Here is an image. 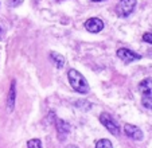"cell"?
<instances>
[{"label":"cell","instance_id":"obj_13","mask_svg":"<svg viewBox=\"0 0 152 148\" xmlns=\"http://www.w3.org/2000/svg\"><path fill=\"white\" fill-rule=\"evenodd\" d=\"M27 148H42V143L39 139H31L27 143Z\"/></svg>","mask_w":152,"mask_h":148},{"label":"cell","instance_id":"obj_2","mask_svg":"<svg viewBox=\"0 0 152 148\" xmlns=\"http://www.w3.org/2000/svg\"><path fill=\"white\" fill-rule=\"evenodd\" d=\"M100 121L112 135H115V136H118V135H120V125L116 122V120L113 119L109 113H105V112L101 113L100 114Z\"/></svg>","mask_w":152,"mask_h":148},{"label":"cell","instance_id":"obj_8","mask_svg":"<svg viewBox=\"0 0 152 148\" xmlns=\"http://www.w3.org/2000/svg\"><path fill=\"white\" fill-rule=\"evenodd\" d=\"M15 98H16V82H15V80H14L12 81V84H11V89H10V93H8V98H7V111L8 112L14 111Z\"/></svg>","mask_w":152,"mask_h":148},{"label":"cell","instance_id":"obj_3","mask_svg":"<svg viewBox=\"0 0 152 148\" xmlns=\"http://www.w3.org/2000/svg\"><path fill=\"white\" fill-rule=\"evenodd\" d=\"M136 7V0H120L116 6V14L121 18H126L133 12Z\"/></svg>","mask_w":152,"mask_h":148},{"label":"cell","instance_id":"obj_6","mask_svg":"<svg viewBox=\"0 0 152 148\" xmlns=\"http://www.w3.org/2000/svg\"><path fill=\"white\" fill-rule=\"evenodd\" d=\"M124 132H125V135L128 137H131V139L133 140H143V132H141L140 128H137L136 125H132V124H126L125 127H124Z\"/></svg>","mask_w":152,"mask_h":148},{"label":"cell","instance_id":"obj_5","mask_svg":"<svg viewBox=\"0 0 152 148\" xmlns=\"http://www.w3.org/2000/svg\"><path fill=\"white\" fill-rule=\"evenodd\" d=\"M85 29L89 32H93V34L100 32L104 29V22L101 19H98V18H90V19H88L85 22Z\"/></svg>","mask_w":152,"mask_h":148},{"label":"cell","instance_id":"obj_9","mask_svg":"<svg viewBox=\"0 0 152 148\" xmlns=\"http://www.w3.org/2000/svg\"><path fill=\"white\" fill-rule=\"evenodd\" d=\"M139 89L144 96H152V78H145L141 81Z\"/></svg>","mask_w":152,"mask_h":148},{"label":"cell","instance_id":"obj_17","mask_svg":"<svg viewBox=\"0 0 152 148\" xmlns=\"http://www.w3.org/2000/svg\"><path fill=\"white\" fill-rule=\"evenodd\" d=\"M92 1H104V0H92Z\"/></svg>","mask_w":152,"mask_h":148},{"label":"cell","instance_id":"obj_14","mask_svg":"<svg viewBox=\"0 0 152 148\" xmlns=\"http://www.w3.org/2000/svg\"><path fill=\"white\" fill-rule=\"evenodd\" d=\"M143 40H144V42L151 43V45H152V34H151V32H147V34H144L143 35Z\"/></svg>","mask_w":152,"mask_h":148},{"label":"cell","instance_id":"obj_1","mask_svg":"<svg viewBox=\"0 0 152 148\" xmlns=\"http://www.w3.org/2000/svg\"><path fill=\"white\" fill-rule=\"evenodd\" d=\"M67 78H69V82L72 85V88L75 92L82 93V94L89 93V85H88L85 77H83L80 71H77L75 69H70L67 71Z\"/></svg>","mask_w":152,"mask_h":148},{"label":"cell","instance_id":"obj_11","mask_svg":"<svg viewBox=\"0 0 152 148\" xmlns=\"http://www.w3.org/2000/svg\"><path fill=\"white\" fill-rule=\"evenodd\" d=\"M96 148H113V144H112V141H109L108 139H101L97 141Z\"/></svg>","mask_w":152,"mask_h":148},{"label":"cell","instance_id":"obj_7","mask_svg":"<svg viewBox=\"0 0 152 148\" xmlns=\"http://www.w3.org/2000/svg\"><path fill=\"white\" fill-rule=\"evenodd\" d=\"M55 125H57L58 137H59L61 140H65L66 139V136L69 135V132H70V125L67 124L66 121H63V120H57Z\"/></svg>","mask_w":152,"mask_h":148},{"label":"cell","instance_id":"obj_12","mask_svg":"<svg viewBox=\"0 0 152 148\" xmlns=\"http://www.w3.org/2000/svg\"><path fill=\"white\" fill-rule=\"evenodd\" d=\"M141 104H143L144 108L152 109V96H144L143 100H141Z\"/></svg>","mask_w":152,"mask_h":148},{"label":"cell","instance_id":"obj_15","mask_svg":"<svg viewBox=\"0 0 152 148\" xmlns=\"http://www.w3.org/2000/svg\"><path fill=\"white\" fill-rule=\"evenodd\" d=\"M22 1H23V0H8V6L10 7H16V6H19Z\"/></svg>","mask_w":152,"mask_h":148},{"label":"cell","instance_id":"obj_4","mask_svg":"<svg viewBox=\"0 0 152 148\" xmlns=\"http://www.w3.org/2000/svg\"><path fill=\"white\" fill-rule=\"evenodd\" d=\"M117 57L120 58L123 62L131 63V62H133V61L140 59L141 55H139V54H136V53L131 51V50H128V48H118V50H117Z\"/></svg>","mask_w":152,"mask_h":148},{"label":"cell","instance_id":"obj_18","mask_svg":"<svg viewBox=\"0 0 152 148\" xmlns=\"http://www.w3.org/2000/svg\"><path fill=\"white\" fill-rule=\"evenodd\" d=\"M57 1H63V0H57Z\"/></svg>","mask_w":152,"mask_h":148},{"label":"cell","instance_id":"obj_16","mask_svg":"<svg viewBox=\"0 0 152 148\" xmlns=\"http://www.w3.org/2000/svg\"><path fill=\"white\" fill-rule=\"evenodd\" d=\"M1 35H3V31H1V27H0V39H1Z\"/></svg>","mask_w":152,"mask_h":148},{"label":"cell","instance_id":"obj_10","mask_svg":"<svg viewBox=\"0 0 152 148\" xmlns=\"http://www.w3.org/2000/svg\"><path fill=\"white\" fill-rule=\"evenodd\" d=\"M50 57H51L53 62L55 63L57 69H62L63 66H65V58H63L61 54H58V53H54V51H53L51 54H50Z\"/></svg>","mask_w":152,"mask_h":148}]
</instances>
